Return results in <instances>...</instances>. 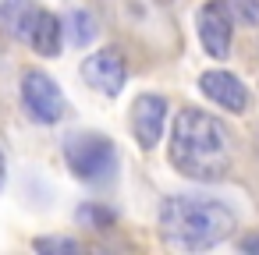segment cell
<instances>
[{
    "label": "cell",
    "instance_id": "6da1fadb",
    "mask_svg": "<svg viewBox=\"0 0 259 255\" xmlns=\"http://www.w3.org/2000/svg\"><path fill=\"white\" fill-rule=\"evenodd\" d=\"M170 167L188 181H220L231 167V135L213 114L188 107L174 117L170 131Z\"/></svg>",
    "mask_w": 259,
    "mask_h": 255
},
{
    "label": "cell",
    "instance_id": "3957f363",
    "mask_svg": "<svg viewBox=\"0 0 259 255\" xmlns=\"http://www.w3.org/2000/svg\"><path fill=\"white\" fill-rule=\"evenodd\" d=\"M64 160L71 174L85 184H103L117 170V149L100 131H71L64 138Z\"/></svg>",
    "mask_w": 259,
    "mask_h": 255
},
{
    "label": "cell",
    "instance_id": "52a82bcc",
    "mask_svg": "<svg viewBox=\"0 0 259 255\" xmlns=\"http://www.w3.org/2000/svg\"><path fill=\"white\" fill-rule=\"evenodd\" d=\"M82 78L103 92V96H117L128 82V64L121 57V50H96L93 57L82 61Z\"/></svg>",
    "mask_w": 259,
    "mask_h": 255
},
{
    "label": "cell",
    "instance_id": "7a4b0ae2",
    "mask_svg": "<svg viewBox=\"0 0 259 255\" xmlns=\"http://www.w3.org/2000/svg\"><path fill=\"white\" fill-rule=\"evenodd\" d=\"M234 227V209L209 195H170L160 206V234L185 251H206L231 237Z\"/></svg>",
    "mask_w": 259,
    "mask_h": 255
},
{
    "label": "cell",
    "instance_id": "9c48e42d",
    "mask_svg": "<svg viewBox=\"0 0 259 255\" xmlns=\"http://www.w3.org/2000/svg\"><path fill=\"white\" fill-rule=\"evenodd\" d=\"M199 89L209 103L224 107L227 114H245L248 110V89L238 75L224 71V68H213V71H202L199 75Z\"/></svg>",
    "mask_w": 259,
    "mask_h": 255
},
{
    "label": "cell",
    "instance_id": "7c38bea8",
    "mask_svg": "<svg viewBox=\"0 0 259 255\" xmlns=\"http://www.w3.org/2000/svg\"><path fill=\"white\" fill-rule=\"evenodd\" d=\"M75 216H78V223H89V227H100V230L114 223V213L110 209H100V206H82Z\"/></svg>",
    "mask_w": 259,
    "mask_h": 255
},
{
    "label": "cell",
    "instance_id": "8fae6325",
    "mask_svg": "<svg viewBox=\"0 0 259 255\" xmlns=\"http://www.w3.org/2000/svg\"><path fill=\"white\" fill-rule=\"evenodd\" d=\"M32 248H36V255H85V248H82L78 241L64 237V234H54V237H36V241H32Z\"/></svg>",
    "mask_w": 259,
    "mask_h": 255
},
{
    "label": "cell",
    "instance_id": "8992f818",
    "mask_svg": "<svg viewBox=\"0 0 259 255\" xmlns=\"http://www.w3.org/2000/svg\"><path fill=\"white\" fill-rule=\"evenodd\" d=\"M15 36L25 39L39 57H57L61 43H64V22L54 11H43V8L32 4V11L22 18V25L15 29Z\"/></svg>",
    "mask_w": 259,
    "mask_h": 255
},
{
    "label": "cell",
    "instance_id": "9a60e30c",
    "mask_svg": "<svg viewBox=\"0 0 259 255\" xmlns=\"http://www.w3.org/2000/svg\"><path fill=\"white\" fill-rule=\"evenodd\" d=\"M4 181H8V156L0 149V188H4Z\"/></svg>",
    "mask_w": 259,
    "mask_h": 255
},
{
    "label": "cell",
    "instance_id": "ba28073f",
    "mask_svg": "<svg viewBox=\"0 0 259 255\" xmlns=\"http://www.w3.org/2000/svg\"><path fill=\"white\" fill-rule=\"evenodd\" d=\"M167 124V99L156 92H142L132 103V135L142 149H156Z\"/></svg>",
    "mask_w": 259,
    "mask_h": 255
},
{
    "label": "cell",
    "instance_id": "277c9868",
    "mask_svg": "<svg viewBox=\"0 0 259 255\" xmlns=\"http://www.w3.org/2000/svg\"><path fill=\"white\" fill-rule=\"evenodd\" d=\"M22 103H25V114L36 124H57L64 117V110H68L61 85L39 68H29L22 75Z\"/></svg>",
    "mask_w": 259,
    "mask_h": 255
},
{
    "label": "cell",
    "instance_id": "4fadbf2b",
    "mask_svg": "<svg viewBox=\"0 0 259 255\" xmlns=\"http://www.w3.org/2000/svg\"><path fill=\"white\" fill-rule=\"evenodd\" d=\"M227 8L238 15L241 25H259V4L255 0H227Z\"/></svg>",
    "mask_w": 259,
    "mask_h": 255
},
{
    "label": "cell",
    "instance_id": "5bb4252c",
    "mask_svg": "<svg viewBox=\"0 0 259 255\" xmlns=\"http://www.w3.org/2000/svg\"><path fill=\"white\" fill-rule=\"evenodd\" d=\"M241 248H245L248 255H259V234H255V237H245V244H241Z\"/></svg>",
    "mask_w": 259,
    "mask_h": 255
},
{
    "label": "cell",
    "instance_id": "5b68a950",
    "mask_svg": "<svg viewBox=\"0 0 259 255\" xmlns=\"http://www.w3.org/2000/svg\"><path fill=\"white\" fill-rule=\"evenodd\" d=\"M195 25H199V43H202V50L213 57V61H224L227 54H231V8H227V0H209V4H202L199 8V18H195Z\"/></svg>",
    "mask_w": 259,
    "mask_h": 255
},
{
    "label": "cell",
    "instance_id": "30bf717a",
    "mask_svg": "<svg viewBox=\"0 0 259 255\" xmlns=\"http://www.w3.org/2000/svg\"><path fill=\"white\" fill-rule=\"evenodd\" d=\"M64 22H68V36H71V43H75V46H89V43L96 39V32H100V29H96L93 11H85V8H75Z\"/></svg>",
    "mask_w": 259,
    "mask_h": 255
}]
</instances>
